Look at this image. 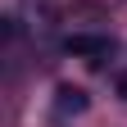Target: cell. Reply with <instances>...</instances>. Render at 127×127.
I'll use <instances>...</instances> for the list:
<instances>
[{
	"label": "cell",
	"instance_id": "cell-1",
	"mask_svg": "<svg viewBox=\"0 0 127 127\" xmlns=\"http://www.w3.org/2000/svg\"><path fill=\"white\" fill-rule=\"evenodd\" d=\"M64 50L77 55V59H91V64H100L114 55V41L100 36V32H73V36H64Z\"/></svg>",
	"mask_w": 127,
	"mask_h": 127
},
{
	"label": "cell",
	"instance_id": "cell-2",
	"mask_svg": "<svg viewBox=\"0 0 127 127\" xmlns=\"http://www.w3.org/2000/svg\"><path fill=\"white\" fill-rule=\"evenodd\" d=\"M86 91L82 86H59L55 91V114H64V118H68V114H86Z\"/></svg>",
	"mask_w": 127,
	"mask_h": 127
},
{
	"label": "cell",
	"instance_id": "cell-3",
	"mask_svg": "<svg viewBox=\"0 0 127 127\" xmlns=\"http://www.w3.org/2000/svg\"><path fill=\"white\" fill-rule=\"evenodd\" d=\"M118 95H123V100H127V73L118 77Z\"/></svg>",
	"mask_w": 127,
	"mask_h": 127
}]
</instances>
